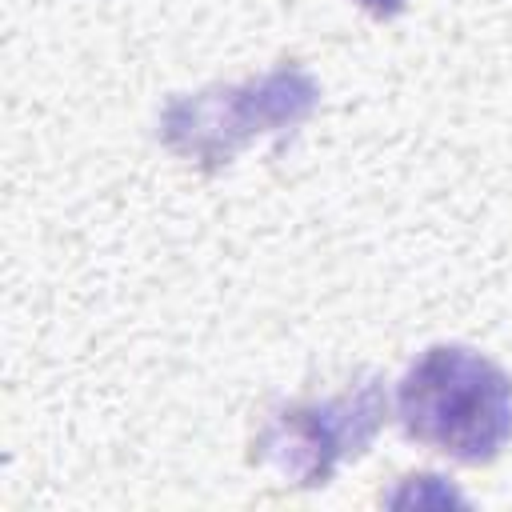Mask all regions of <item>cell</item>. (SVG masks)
Instances as JSON below:
<instances>
[{
    "mask_svg": "<svg viewBox=\"0 0 512 512\" xmlns=\"http://www.w3.org/2000/svg\"><path fill=\"white\" fill-rule=\"evenodd\" d=\"M360 4H364L372 16H380V20H392V16H396V12H400L408 0H360Z\"/></svg>",
    "mask_w": 512,
    "mask_h": 512,
    "instance_id": "4",
    "label": "cell"
},
{
    "mask_svg": "<svg viewBox=\"0 0 512 512\" xmlns=\"http://www.w3.org/2000/svg\"><path fill=\"white\" fill-rule=\"evenodd\" d=\"M396 412L412 440L460 464H488L512 440V380L464 344H436L404 372Z\"/></svg>",
    "mask_w": 512,
    "mask_h": 512,
    "instance_id": "1",
    "label": "cell"
},
{
    "mask_svg": "<svg viewBox=\"0 0 512 512\" xmlns=\"http://www.w3.org/2000/svg\"><path fill=\"white\" fill-rule=\"evenodd\" d=\"M388 416V392L376 376L324 396L296 400L268 416L260 436L252 440V460L284 476L296 488H320L344 460H356Z\"/></svg>",
    "mask_w": 512,
    "mask_h": 512,
    "instance_id": "3",
    "label": "cell"
},
{
    "mask_svg": "<svg viewBox=\"0 0 512 512\" xmlns=\"http://www.w3.org/2000/svg\"><path fill=\"white\" fill-rule=\"evenodd\" d=\"M316 100V80L304 68L284 64L244 84H216L204 92L172 96L160 112V140L188 164L216 172L256 136H284L300 128Z\"/></svg>",
    "mask_w": 512,
    "mask_h": 512,
    "instance_id": "2",
    "label": "cell"
}]
</instances>
